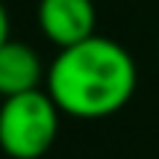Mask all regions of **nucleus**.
Segmentation results:
<instances>
[{
	"label": "nucleus",
	"mask_w": 159,
	"mask_h": 159,
	"mask_svg": "<svg viewBox=\"0 0 159 159\" xmlns=\"http://www.w3.org/2000/svg\"><path fill=\"white\" fill-rule=\"evenodd\" d=\"M59 106L44 89L3 97L0 150L9 159H41L59 136Z\"/></svg>",
	"instance_id": "nucleus-2"
},
{
	"label": "nucleus",
	"mask_w": 159,
	"mask_h": 159,
	"mask_svg": "<svg viewBox=\"0 0 159 159\" xmlns=\"http://www.w3.org/2000/svg\"><path fill=\"white\" fill-rule=\"evenodd\" d=\"M6 41H9V12L0 3V44H6Z\"/></svg>",
	"instance_id": "nucleus-5"
},
{
	"label": "nucleus",
	"mask_w": 159,
	"mask_h": 159,
	"mask_svg": "<svg viewBox=\"0 0 159 159\" xmlns=\"http://www.w3.org/2000/svg\"><path fill=\"white\" fill-rule=\"evenodd\" d=\"M136 85L139 68L127 47L97 33L62 47L44 77V91L59 112L80 121H100L121 112L133 100Z\"/></svg>",
	"instance_id": "nucleus-1"
},
{
	"label": "nucleus",
	"mask_w": 159,
	"mask_h": 159,
	"mask_svg": "<svg viewBox=\"0 0 159 159\" xmlns=\"http://www.w3.org/2000/svg\"><path fill=\"white\" fill-rule=\"evenodd\" d=\"M47 77L41 56L24 41H6L0 44V97H15L24 91L41 89Z\"/></svg>",
	"instance_id": "nucleus-4"
},
{
	"label": "nucleus",
	"mask_w": 159,
	"mask_h": 159,
	"mask_svg": "<svg viewBox=\"0 0 159 159\" xmlns=\"http://www.w3.org/2000/svg\"><path fill=\"white\" fill-rule=\"evenodd\" d=\"M35 21L44 39H50L62 50L94 35L97 9L94 0H39Z\"/></svg>",
	"instance_id": "nucleus-3"
}]
</instances>
